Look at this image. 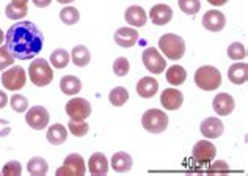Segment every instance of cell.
Listing matches in <instances>:
<instances>
[{
  "instance_id": "cell-1",
  "label": "cell",
  "mask_w": 248,
  "mask_h": 176,
  "mask_svg": "<svg viewBox=\"0 0 248 176\" xmlns=\"http://www.w3.org/2000/svg\"><path fill=\"white\" fill-rule=\"evenodd\" d=\"M41 30L30 21H19L5 35V46L17 60H31L43 49Z\"/></svg>"
},
{
  "instance_id": "cell-2",
  "label": "cell",
  "mask_w": 248,
  "mask_h": 176,
  "mask_svg": "<svg viewBox=\"0 0 248 176\" xmlns=\"http://www.w3.org/2000/svg\"><path fill=\"white\" fill-rule=\"evenodd\" d=\"M159 49L168 60L176 62L184 57L186 54V41L182 40L179 35L165 33L164 36H160V40H159Z\"/></svg>"
},
{
  "instance_id": "cell-3",
  "label": "cell",
  "mask_w": 248,
  "mask_h": 176,
  "mask_svg": "<svg viewBox=\"0 0 248 176\" xmlns=\"http://www.w3.org/2000/svg\"><path fill=\"white\" fill-rule=\"evenodd\" d=\"M29 76L31 83L36 87H47L54 80V71H52V66L44 58H36L33 63H30Z\"/></svg>"
},
{
  "instance_id": "cell-4",
  "label": "cell",
  "mask_w": 248,
  "mask_h": 176,
  "mask_svg": "<svg viewBox=\"0 0 248 176\" xmlns=\"http://www.w3.org/2000/svg\"><path fill=\"white\" fill-rule=\"evenodd\" d=\"M195 83H197L198 88L204 91H214L221 85V74L217 68L206 64V66H201L197 69V73H195Z\"/></svg>"
},
{
  "instance_id": "cell-5",
  "label": "cell",
  "mask_w": 248,
  "mask_h": 176,
  "mask_svg": "<svg viewBox=\"0 0 248 176\" xmlns=\"http://www.w3.org/2000/svg\"><path fill=\"white\" fill-rule=\"evenodd\" d=\"M141 126L151 134H162L168 128V115L159 109H149L141 116Z\"/></svg>"
},
{
  "instance_id": "cell-6",
  "label": "cell",
  "mask_w": 248,
  "mask_h": 176,
  "mask_svg": "<svg viewBox=\"0 0 248 176\" xmlns=\"http://www.w3.org/2000/svg\"><path fill=\"white\" fill-rule=\"evenodd\" d=\"M27 76L22 66H11L2 74V85L10 91H19L25 87Z\"/></svg>"
},
{
  "instance_id": "cell-7",
  "label": "cell",
  "mask_w": 248,
  "mask_h": 176,
  "mask_svg": "<svg viewBox=\"0 0 248 176\" xmlns=\"http://www.w3.org/2000/svg\"><path fill=\"white\" fill-rule=\"evenodd\" d=\"M87 172L85 167V160L80 154H69L66 156V159L63 162V167H60L57 170L58 176H83Z\"/></svg>"
},
{
  "instance_id": "cell-8",
  "label": "cell",
  "mask_w": 248,
  "mask_h": 176,
  "mask_svg": "<svg viewBox=\"0 0 248 176\" xmlns=\"http://www.w3.org/2000/svg\"><path fill=\"white\" fill-rule=\"evenodd\" d=\"M66 113L74 121H85L91 115V106L85 97H73L66 104Z\"/></svg>"
},
{
  "instance_id": "cell-9",
  "label": "cell",
  "mask_w": 248,
  "mask_h": 176,
  "mask_svg": "<svg viewBox=\"0 0 248 176\" xmlns=\"http://www.w3.org/2000/svg\"><path fill=\"white\" fill-rule=\"evenodd\" d=\"M143 64L153 74H162L165 71V58L160 55V52L154 48H148L143 50Z\"/></svg>"
},
{
  "instance_id": "cell-10",
  "label": "cell",
  "mask_w": 248,
  "mask_h": 176,
  "mask_svg": "<svg viewBox=\"0 0 248 176\" xmlns=\"http://www.w3.org/2000/svg\"><path fill=\"white\" fill-rule=\"evenodd\" d=\"M215 154H217V148L209 140H200L198 143H195L192 149V159L198 164H209L214 160Z\"/></svg>"
},
{
  "instance_id": "cell-11",
  "label": "cell",
  "mask_w": 248,
  "mask_h": 176,
  "mask_svg": "<svg viewBox=\"0 0 248 176\" xmlns=\"http://www.w3.org/2000/svg\"><path fill=\"white\" fill-rule=\"evenodd\" d=\"M25 121L31 129L41 131L46 126H49V112L43 106H33L25 113Z\"/></svg>"
},
{
  "instance_id": "cell-12",
  "label": "cell",
  "mask_w": 248,
  "mask_h": 176,
  "mask_svg": "<svg viewBox=\"0 0 248 176\" xmlns=\"http://www.w3.org/2000/svg\"><path fill=\"white\" fill-rule=\"evenodd\" d=\"M226 25V17L218 10H209L203 16V27L209 32H221Z\"/></svg>"
},
{
  "instance_id": "cell-13",
  "label": "cell",
  "mask_w": 248,
  "mask_h": 176,
  "mask_svg": "<svg viewBox=\"0 0 248 176\" xmlns=\"http://www.w3.org/2000/svg\"><path fill=\"white\" fill-rule=\"evenodd\" d=\"M212 107L215 110V113H218L220 116H228L230 113L234 112L236 109V102H234L232 96L228 93H218L214 97Z\"/></svg>"
},
{
  "instance_id": "cell-14",
  "label": "cell",
  "mask_w": 248,
  "mask_h": 176,
  "mask_svg": "<svg viewBox=\"0 0 248 176\" xmlns=\"http://www.w3.org/2000/svg\"><path fill=\"white\" fill-rule=\"evenodd\" d=\"M184 102V95L178 88H167L160 95V104L167 110H178Z\"/></svg>"
},
{
  "instance_id": "cell-15",
  "label": "cell",
  "mask_w": 248,
  "mask_h": 176,
  "mask_svg": "<svg viewBox=\"0 0 248 176\" xmlns=\"http://www.w3.org/2000/svg\"><path fill=\"white\" fill-rule=\"evenodd\" d=\"M200 131L206 139H218V137L223 134L225 126H223V123H221V120L215 118V116H209V118H206L201 123Z\"/></svg>"
},
{
  "instance_id": "cell-16",
  "label": "cell",
  "mask_w": 248,
  "mask_h": 176,
  "mask_svg": "<svg viewBox=\"0 0 248 176\" xmlns=\"http://www.w3.org/2000/svg\"><path fill=\"white\" fill-rule=\"evenodd\" d=\"M149 19L154 25H167L173 19V10L165 3L154 5L149 11Z\"/></svg>"
},
{
  "instance_id": "cell-17",
  "label": "cell",
  "mask_w": 248,
  "mask_h": 176,
  "mask_svg": "<svg viewBox=\"0 0 248 176\" xmlns=\"http://www.w3.org/2000/svg\"><path fill=\"white\" fill-rule=\"evenodd\" d=\"M139 41V32L135 29L130 27H121L115 32V43L120 46V48H132L135 43Z\"/></svg>"
},
{
  "instance_id": "cell-18",
  "label": "cell",
  "mask_w": 248,
  "mask_h": 176,
  "mask_svg": "<svg viewBox=\"0 0 248 176\" xmlns=\"http://www.w3.org/2000/svg\"><path fill=\"white\" fill-rule=\"evenodd\" d=\"M88 168L93 176H106L108 173V160L106 158V154L102 153L91 154V158L88 160Z\"/></svg>"
},
{
  "instance_id": "cell-19",
  "label": "cell",
  "mask_w": 248,
  "mask_h": 176,
  "mask_svg": "<svg viewBox=\"0 0 248 176\" xmlns=\"http://www.w3.org/2000/svg\"><path fill=\"white\" fill-rule=\"evenodd\" d=\"M124 19H126L129 25H134V27H143V25L146 24L148 15L141 6L132 5L126 10V13H124Z\"/></svg>"
},
{
  "instance_id": "cell-20",
  "label": "cell",
  "mask_w": 248,
  "mask_h": 176,
  "mask_svg": "<svg viewBox=\"0 0 248 176\" xmlns=\"http://www.w3.org/2000/svg\"><path fill=\"white\" fill-rule=\"evenodd\" d=\"M157 91H159V82L154 77H143L137 83V93H139V96L145 97V99L153 97Z\"/></svg>"
},
{
  "instance_id": "cell-21",
  "label": "cell",
  "mask_w": 248,
  "mask_h": 176,
  "mask_svg": "<svg viewBox=\"0 0 248 176\" xmlns=\"http://www.w3.org/2000/svg\"><path fill=\"white\" fill-rule=\"evenodd\" d=\"M228 79H230L234 85H242L248 79V64L247 63H234L231 68L228 69Z\"/></svg>"
},
{
  "instance_id": "cell-22",
  "label": "cell",
  "mask_w": 248,
  "mask_h": 176,
  "mask_svg": "<svg viewBox=\"0 0 248 176\" xmlns=\"http://www.w3.org/2000/svg\"><path fill=\"white\" fill-rule=\"evenodd\" d=\"M112 168L115 172H118V173H127L130 168H132L134 165V160L132 158H130V154L127 153H124V151H118V153H115L113 154V158H112Z\"/></svg>"
},
{
  "instance_id": "cell-23",
  "label": "cell",
  "mask_w": 248,
  "mask_h": 176,
  "mask_svg": "<svg viewBox=\"0 0 248 176\" xmlns=\"http://www.w3.org/2000/svg\"><path fill=\"white\" fill-rule=\"evenodd\" d=\"M46 139H47V142L52 143V145H62V143H64L68 140L66 128H64L63 125H60V123H55V125L49 126L47 134H46Z\"/></svg>"
},
{
  "instance_id": "cell-24",
  "label": "cell",
  "mask_w": 248,
  "mask_h": 176,
  "mask_svg": "<svg viewBox=\"0 0 248 176\" xmlns=\"http://www.w3.org/2000/svg\"><path fill=\"white\" fill-rule=\"evenodd\" d=\"M60 90L63 91L64 95L74 96L82 90V82H80L79 77H76L73 74L64 76V77H62V80H60Z\"/></svg>"
},
{
  "instance_id": "cell-25",
  "label": "cell",
  "mask_w": 248,
  "mask_h": 176,
  "mask_svg": "<svg viewBox=\"0 0 248 176\" xmlns=\"http://www.w3.org/2000/svg\"><path fill=\"white\" fill-rule=\"evenodd\" d=\"M69 58L73 60V63L76 64V66H79V68H83V66H87V64L90 63L91 60V54H90V50L87 46H76V48L71 50V55Z\"/></svg>"
},
{
  "instance_id": "cell-26",
  "label": "cell",
  "mask_w": 248,
  "mask_h": 176,
  "mask_svg": "<svg viewBox=\"0 0 248 176\" xmlns=\"http://www.w3.org/2000/svg\"><path fill=\"white\" fill-rule=\"evenodd\" d=\"M165 76H167L168 83H171V85H174V87H179L187 79V71L182 66H179V64H173V66H170L167 69Z\"/></svg>"
},
{
  "instance_id": "cell-27",
  "label": "cell",
  "mask_w": 248,
  "mask_h": 176,
  "mask_svg": "<svg viewBox=\"0 0 248 176\" xmlns=\"http://www.w3.org/2000/svg\"><path fill=\"white\" fill-rule=\"evenodd\" d=\"M49 170V165L43 158L36 156V158H31L27 164V172L33 176H44Z\"/></svg>"
},
{
  "instance_id": "cell-28",
  "label": "cell",
  "mask_w": 248,
  "mask_h": 176,
  "mask_svg": "<svg viewBox=\"0 0 248 176\" xmlns=\"http://www.w3.org/2000/svg\"><path fill=\"white\" fill-rule=\"evenodd\" d=\"M127 99H129V93H127V90L124 87H116V88H113L112 91H110V95H108V101L115 107L124 106V104L127 102Z\"/></svg>"
},
{
  "instance_id": "cell-29",
  "label": "cell",
  "mask_w": 248,
  "mask_h": 176,
  "mask_svg": "<svg viewBox=\"0 0 248 176\" xmlns=\"http://www.w3.org/2000/svg\"><path fill=\"white\" fill-rule=\"evenodd\" d=\"M50 63H52V66L57 68V69L66 68L68 63H69V54H68V50H64V49H57V50H54L50 54Z\"/></svg>"
},
{
  "instance_id": "cell-30",
  "label": "cell",
  "mask_w": 248,
  "mask_h": 176,
  "mask_svg": "<svg viewBox=\"0 0 248 176\" xmlns=\"http://www.w3.org/2000/svg\"><path fill=\"white\" fill-rule=\"evenodd\" d=\"M60 19H62V22H64L66 25H74L79 22L80 13L77 8H74V6H64L60 11Z\"/></svg>"
},
{
  "instance_id": "cell-31",
  "label": "cell",
  "mask_w": 248,
  "mask_h": 176,
  "mask_svg": "<svg viewBox=\"0 0 248 176\" xmlns=\"http://www.w3.org/2000/svg\"><path fill=\"white\" fill-rule=\"evenodd\" d=\"M8 102H10L11 109L15 110V112H19V113L25 112V110H27V107H29L27 97L22 96V95H13L11 99H8Z\"/></svg>"
},
{
  "instance_id": "cell-32",
  "label": "cell",
  "mask_w": 248,
  "mask_h": 176,
  "mask_svg": "<svg viewBox=\"0 0 248 176\" xmlns=\"http://www.w3.org/2000/svg\"><path fill=\"white\" fill-rule=\"evenodd\" d=\"M228 57L231 58V60H244L247 57V50H245V46L240 44V43H232L230 44V48H228Z\"/></svg>"
},
{
  "instance_id": "cell-33",
  "label": "cell",
  "mask_w": 248,
  "mask_h": 176,
  "mask_svg": "<svg viewBox=\"0 0 248 176\" xmlns=\"http://www.w3.org/2000/svg\"><path fill=\"white\" fill-rule=\"evenodd\" d=\"M68 129H69V132L76 135V137H83V135H87L88 134V125L85 121H74V120H71L68 123Z\"/></svg>"
},
{
  "instance_id": "cell-34",
  "label": "cell",
  "mask_w": 248,
  "mask_h": 176,
  "mask_svg": "<svg viewBox=\"0 0 248 176\" xmlns=\"http://www.w3.org/2000/svg\"><path fill=\"white\" fill-rule=\"evenodd\" d=\"M179 8L186 13V15H197L201 8V2L200 0H179Z\"/></svg>"
},
{
  "instance_id": "cell-35",
  "label": "cell",
  "mask_w": 248,
  "mask_h": 176,
  "mask_svg": "<svg viewBox=\"0 0 248 176\" xmlns=\"http://www.w3.org/2000/svg\"><path fill=\"white\" fill-rule=\"evenodd\" d=\"M129 69H130V63H129L127 58H124V57L116 58L115 63H113V73H115V76H118V77L127 76Z\"/></svg>"
},
{
  "instance_id": "cell-36",
  "label": "cell",
  "mask_w": 248,
  "mask_h": 176,
  "mask_svg": "<svg viewBox=\"0 0 248 176\" xmlns=\"http://www.w3.org/2000/svg\"><path fill=\"white\" fill-rule=\"evenodd\" d=\"M29 13V8H17L15 5H6L5 8V15L8 19H13V21H19V19H22L27 16Z\"/></svg>"
},
{
  "instance_id": "cell-37",
  "label": "cell",
  "mask_w": 248,
  "mask_h": 176,
  "mask_svg": "<svg viewBox=\"0 0 248 176\" xmlns=\"http://www.w3.org/2000/svg\"><path fill=\"white\" fill-rule=\"evenodd\" d=\"M13 63H15V57L6 49V46H2V48H0V71L10 68Z\"/></svg>"
},
{
  "instance_id": "cell-38",
  "label": "cell",
  "mask_w": 248,
  "mask_h": 176,
  "mask_svg": "<svg viewBox=\"0 0 248 176\" xmlns=\"http://www.w3.org/2000/svg\"><path fill=\"white\" fill-rule=\"evenodd\" d=\"M22 173V165L17 160H10L8 164H5L2 175L5 176H19Z\"/></svg>"
},
{
  "instance_id": "cell-39",
  "label": "cell",
  "mask_w": 248,
  "mask_h": 176,
  "mask_svg": "<svg viewBox=\"0 0 248 176\" xmlns=\"http://www.w3.org/2000/svg\"><path fill=\"white\" fill-rule=\"evenodd\" d=\"M209 164H211V162H209ZM209 172L211 173H228L230 172V167H228L225 160H215L211 164V167H209Z\"/></svg>"
},
{
  "instance_id": "cell-40",
  "label": "cell",
  "mask_w": 248,
  "mask_h": 176,
  "mask_svg": "<svg viewBox=\"0 0 248 176\" xmlns=\"http://www.w3.org/2000/svg\"><path fill=\"white\" fill-rule=\"evenodd\" d=\"M11 132V126H10V123L6 121V120H2L0 118V137H6V135H10Z\"/></svg>"
},
{
  "instance_id": "cell-41",
  "label": "cell",
  "mask_w": 248,
  "mask_h": 176,
  "mask_svg": "<svg viewBox=\"0 0 248 176\" xmlns=\"http://www.w3.org/2000/svg\"><path fill=\"white\" fill-rule=\"evenodd\" d=\"M11 5L17 8H29V0H11Z\"/></svg>"
},
{
  "instance_id": "cell-42",
  "label": "cell",
  "mask_w": 248,
  "mask_h": 176,
  "mask_svg": "<svg viewBox=\"0 0 248 176\" xmlns=\"http://www.w3.org/2000/svg\"><path fill=\"white\" fill-rule=\"evenodd\" d=\"M6 104H8V96H6L5 91L0 90V109H3Z\"/></svg>"
},
{
  "instance_id": "cell-43",
  "label": "cell",
  "mask_w": 248,
  "mask_h": 176,
  "mask_svg": "<svg viewBox=\"0 0 248 176\" xmlns=\"http://www.w3.org/2000/svg\"><path fill=\"white\" fill-rule=\"evenodd\" d=\"M52 0H33L35 6H38V8H46V6L50 5Z\"/></svg>"
},
{
  "instance_id": "cell-44",
  "label": "cell",
  "mask_w": 248,
  "mask_h": 176,
  "mask_svg": "<svg viewBox=\"0 0 248 176\" xmlns=\"http://www.w3.org/2000/svg\"><path fill=\"white\" fill-rule=\"evenodd\" d=\"M209 3H211L212 6H223L228 3V0H207Z\"/></svg>"
},
{
  "instance_id": "cell-45",
  "label": "cell",
  "mask_w": 248,
  "mask_h": 176,
  "mask_svg": "<svg viewBox=\"0 0 248 176\" xmlns=\"http://www.w3.org/2000/svg\"><path fill=\"white\" fill-rule=\"evenodd\" d=\"M57 2H58V3H63V5H64V3H71V2H74V0H57Z\"/></svg>"
},
{
  "instance_id": "cell-46",
  "label": "cell",
  "mask_w": 248,
  "mask_h": 176,
  "mask_svg": "<svg viewBox=\"0 0 248 176\" xmlns=\"http://www.w3.org/2000/svg\"><path fill=\"white\" fill-rule=\"evenodd\" d=\"M3 40H5V35H3V32H2V29H0V44L3 43Z\"/></svg>"
}]
</instances>
